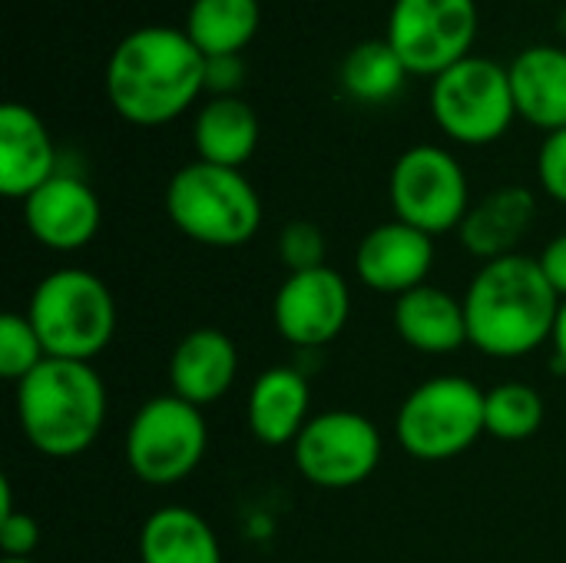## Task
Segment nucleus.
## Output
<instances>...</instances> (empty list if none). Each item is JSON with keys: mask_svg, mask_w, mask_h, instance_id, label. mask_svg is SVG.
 <instances>
[{"mask_svg": "<svg viewBox=\"0 0 566 563\" xmlns=\"http://www.w3.org/2000/svg\"><path fill=\"white\" fill-rule=\"evenodd\" d=\"M408 70L401 63V56L391 50V43L381 40H358L342 66H338V80L345 86V93L358 103H388L395 100L405 83H408Z\"/></svg>", "mask_w": 566, "mask_h": 563, "instance_id": "nucleus-24", "label": "nucleus"}, {"mask_svg": "<svg viewBox=\"0 0 566 563\" xmlns=\"http://www.w3.org/2000/svg\"><path fill=\"white\" fill-rule=\"evenodd\" d=\"M395 332L401 342L421 355H451L471 342L464 299L458 302L451 292L438 285H418L395 302Z\"/></svg>", "mask_w": 566, "mask_h": 563, "instance_id": "nucleus-18", "label": "nucleus"}, {"mask_svg": "<svg viewBox=\"0 0 566 563\" xmlns=\"http://www.w3.org/2000/svg\"><path fill=\"white\" fill-rule=\"evenodd\" d=\"M56 176V146L46 123L27 103L0 106V192L30 199Z\"/></svg>", "mask_w": 566, "mask_h": 563, "instance_id": "nucleus-15", "label": "nucleus"}, {"mask_svg": "<svg viewBox=\"0 0 566 563\" xmlns=\"http://www.w3.org/2000/svg\"><path fill=\"white\" fill-rule=\"evenodd\" d=\"M478 30V0H395L385 40L411 76L438 80L444 70L471 56Z\"/></svg>", "mask_w": 566, "mask_h": 563, "instance_id": "nucleus-9", "label": "nucleus"}, {"mask_svg": "<svg viewBox=\"0 0 566 563\" xmlns=\"http://www.w3.org/2000/svg\"><path fill=\"white\" fill-rule=\"evenodd\" d=\"M544 425V398L524 382H504L484 395V428L497 441H527Z\"/></svg>", "mask_w": 566, "mask_h": 563, "instance_id": "nucleus-25", "label": "nucleus"}, {"mask_svg": "<svg viewBox=\"0 0 566 563\" xmlns=\"http://www.w3.org/2000/svg\"><path fill=\"white\" fill-rule=\"evenodd\" d=\"M139 557L143 563H222V551L202 514L159 508L139 531Z\"/></svg>", "mask_w": 566, "mask_h": 563, "instance_id": "nucleus-22", "label": "nucleus"}, {"mask_svg": "<svg viewBox=\"0 0 566 563\" xmlns=\"http://www.w3.org/2000/svg\"><path fill=\"white\" fill-rule=\"evenodd\" d=\"M206 448L209 428L202 408L179 395H156L143 402L126 428V465L153 488L186 481L199 468Z\"/></svg>", "mask_w": 566, "mask_h": 563, "instance_id": "nucleus-8", "label": "nucleus"}, {"mask_svg": "<svg viewBox=\"0 0 566 563\" xmlns=\"http://www.w3.org/2000/svg\"><path fill=\"white\" fill-rule=\"evenodd\" d=\"M279 259L292 272H308L325 265V236L315 222H289L279 236Z\"/></svg>", "mask_w": 566, "mask_h": 563, "instance_id": "nucleus-27", "label": "nucleus"}, {"mask_svg": "<svg viewBox=\"0 0 566 563\" xmlns=\"http://www.w3.org/2000/svg\"><path fill=\"white\" fill-rule=\"evenodd\" d=\"M43 362H46V352L30 319L20 312H7L0 319V375L17 385Z\"/></svg>", "mask_w": 566, "mask_h": 563, "instance_id": "nucleus-26", "label": "nucleus"}, {"mask_svg": "<svg viewBox=\"0 0 566 563\" xmlns=\"http://www.w3.org/2000/svg\"><path fill=\"white\" fill-rule=\"evenodd\" d=\"M431 116L461 146L497 143L517 119L507 66L491 56H468L431 80Z\"/></svg>", "mask_w": 566, "mask_h": 563, "instance_id": "nucleus-6", "label": "nucleus"}, {"mask_svg": "<svg viewBox=\"0 0 566 563\" xmlns=\"http://www.w3.org/2000/svg\"><path fill=\"white\" fill-rule=\"evenodd\" d=\"M537 179L541 189L566 206V129L547 133L537 153Z\"/></svg>", "mask_w": 566, "mask_h": 563, "instance_id": "nucleus-28", "label": "nucleus"}, {"mask_svg": "<svg viewBox=\"0 0 566 563\" xmlns=\"http://www.w3.org/2000/svg\"><path fill=\"white\" fill-rule=\"evenodd\" d=\"M259 116L242 96H209L192 123V143L202 163L242 169L259 149Z\"/></svg>", "mask_w": 566, "mask_h": 563, "instance_id": "nucleus-21", "label": "nucleus"}, {"mask_svg": "<svg viewBox=\"0 0 566 563\" xmlns=\"http://www.w3.org/2000/svg\"><path fill=\"white\" fill-rule=\"evenodd\" d=\"M103 86L119 119L166 126L206 93V56L179 27H136L113 46Z\"/></svg>", "mask_w": 566, "mask_h": 563, "instance_id": "nucleus-1", "label": "nucleus"}, {"mask_svg": "<svg viewBox=\"0 0 566 563\" xmlns=\"http://www.w3.org/2000/svg\"><path fill=\"white\" fill-rule=\"evenodd\" d=\"M537 262H541L547 282L554 285V292H557L560 299H566V232L554 236V239L544 246V252L537 256Z\"/></svg>", "mask_w": 566, "mask_h": 563, "instance_id": "nucleus-31", "label": "nucleus"}, {"mask_svg": "<svg viewBox=\"0 0 566 563\" xmlns=\"http://www.w3.org/2000/svg\"><path fill=\"white\" fill-rule=\"evenodd\" d=\"M434 236L391 219L375 226L355 252V272L358 279L385 295H405L428 282V272L434 265Z\"/></svg>", "mask_w": 566, "mask_h": 563, "instance_id": "nucleus-14", "label": "nucleus"}, {"mask_svg": "<svg viewBox=\"0 0 566 563\" xmlns=\"http://www.w3.org/2000/svg\"><path fill=\"white\" fill-rule=\"evenodd\" d=\"M381 431L358 411H325L312 418L292 445L302 478L325 491L365 484L381 465Z\"/></svg>", "mask_w": 566, "mask_h": 563, "instance_id": "nucleus-11", "label": "nucleus"}, {"mask_svg": "<svg viewBox=\"0 0 566 563\" xmlns=\"http://www.w3.org/2000/svg\"><path fill=\"white\" fill-rule=\"evenodd\" d=\"M388 199L395 209V219L428 232L441 236L451 229H461L464 216L471 212V189L464 166L454 153L421 143L405 149L388 179Z\"/></svg>", "mask_w": 566, "mask_h": 563, "instance_id": "nucleus-10", "label": "nucleus"}, {"mask_svg": "<svg viewBox=\"0 0 566 563\" xmlns=\"http://www.w3.org/2000/svg\"><path fill=\"white\" fill-rule=\"evenodd\" d=\"M23 222L43 249L76 252L99 232L103 209L83 179L56 173L30 199H23Z\"/></svg>", "mask_w": 566, "mask_h": 563, "instance_id": "nucleus-13", "label": "nucleus"}, {"mask_svg": "<svg viewBox=\"0 0 566 563\" xmlns=\"http://www.w3.org/2000/svg\"><path fill=\"white\" fill-rule=\"evenodd\" d=\"M352 315V292L342 272L322 265L292 272L272 302L279 335L295 348H322L335 342Z\"/></svg>", "mask_w": 566, "mask_h": 563, "instance_id": "nucleus-12", "label": "nucleus"}, {"mask_svg": "<svg viewBox=\"0 0 566 563\" xmlns=\"http://www.w3.org/2000/svg\"><path fill=\"white\" fill-rule=\"evenodd\" d=\"M531 3H547V0H531Z\"/></svg>", "mask_w": 566, "mask_h": 563, "instance_id": "nucleus-34", "label": "nucleus"}, {"mask_svg": "<svg viewBox=\"0 0 566 563\" xmlns=\"http://www.w3.org/2000/svg\"><path fill=\"white\" fill-rule=\"evenodd\" d=\"M312 388L308 378L292 365H275L252 382L249 392V431L255 441L282 448L295 445L308 418Z\"/></svg>", "mask_w": 566, "mask_h": 563, "instance_id": "nucleus-20", "label": "nucleus"}, {"mask_svg": "<svg viewBox=\"0 0 566 563\" xmlns=\"http://www.w3.org/2000/svg\"><path fill=\"white\" fill-rule=\"evenodd\" d=\"M3 563H33L30 557H3Z\"/></svg>", "mask_w": 566, "mask_h": 563, "instance_id": "nucleus-33", "label": "nucleus"}, {"mask_svg": "<svg viewBox=\"0 0 566 563\" xmlns=\"http://www.w3.org/2000/svg\"><path fill=\"white\" fill-rule=\"evenodd\" d=\"M242 80H245L242 56H209L206 60V90L212 96H239Z\"/></svg>", "mask_w": 566, "mask_h": 563, "instance_id": "nucleus-30", "label": "nucleus"}, {"mask_svg": "<svg viewBox=\"0 0 566 563\" xmlns=\"http://www.w3.org/2000/svg\"><path fill=\"white\" fill-rule=\"evenodd\" d=\"M534 216H537V199L531 189L501 186L471 206V212L464 216L458 232L471 256L494 262V259L514 256L521 239L531 232Z\"/></svg>", "mask_w": 566, "mask_h": 563, "instance_id": "nucleus-19", "label": "nucleus"}, {"mask_svg": "<svg viewBox=\"0 0 566 563\" xmlns=\"http://www.w3.org/2000/svg\"><path fill=\"white\" fill-rule=\"evenodd\" d=\"M239 375V348L219 329H192L169 358L172 395L206 408L216 405Z\"/></svg>", "mask_w": 566, "mask_h": 563, "instance_id": "nucleus-16", "label": "nucleus"}, {"mask_svg": "<svg viewBox=\"0 0 566 563\" xmlns=\"http://www.w3.org/2000/svg\"><path fill=\"white\" fill-rule=\"evenodd\" d=\"M40 544V528L30 514L10 511L0 514V551L3 557H30Z\"/></svg>", "mask_w": 566, "mask_h": 563, "instance_id": "nucleus-29", "label": "nucleus"}, {"mask_svg": "<svg viewBox=\"0 0 566 563\" xmlns=\"http://www.w3.org/2000/svg\"><path fill=\"white\" fill-rule=\"evenodd\" d=\"M166 212L172 226L199 246L239 249L262 226V199L242 169L186 163L166 186Z\"/></svg>", "mask_w": 566, "mask_h": 563, "instance_id": "nucleus-4", "label": "nucleus"}, {"mask_svg": "<svg viewBox=\"0 0 566 563\" xmlns=\"http://www.w3.org/2000/svg\"><path fill=\"white\" fill-rule=\"evenodd\" d=\"M17 418L40 455L76 458L106 425V385L90 362L46 358L17 382Z\"/></svg>", "mask_w": 566, "mask_h": 563, "instance_id": "nucleus-3", "label": "nucleus"}, {"mask_svg": "<svg viewBox=\"0 0 566 563\" xmlns=\"http://www.w3.org/2000/svg\"><path fill=\"white\" fill-rule=\"evenodd\" d=\"M484 395L474 382L444 375L418 385L398 408V441L415 461H451L478 445Z\"/></svg>", "mask_w": 566, "mask_h": 563, "instance_id": "nucleus-7", "label": "nucleus"}, {"mask_svg": "<svg viewBox=\"0 0 566 563\" xmlns=\"http://www.w3.org/2000/svg\"><path fill=\"white\" fill-rule=\"evenodd\" d=\"M517 116L544 133L566 129V50L557 43L524 46L507 63Z\"/></svg>", "mask_w": 566, "mask_h": 563, "instance_id": "nucleus-17", "label": "nucleus"}, {"mask_svg": "<svg viewBox=\"0 0 566 563\" xmlns=\"http://www.w3.org/2000/svg\"><path fill=\"white\" fill-rule=\"evenodd\" d=\"M262 27L259 0H192L186 13V33L202 56H242Z\"/></svg>", "mask_w": 566, "mask_h": 563, "instance_id": "nucleus-23", "label": "nucleus"}, {"mask_svg": "<svg viewBox=\"0 0 566 563\" xmlns=\"http://www.w3.org/2000/svg\"><path fill=\"white\" fill-rule=\"evenodd\" d=\"M554 368L566 372V299L560 302V315H557V325H554Z\"/></svg>", "mask_w": 566, "mask_h": 563, "instance_id": "nucleus-32", "label": "nucleus"}, {"mask_svg": "<svg viewBox=\"0 0 566 563\" xmlns=\"http://www.w3.org/2000/svg\"><path fill=\"white\" fill-rule=\"evenodd\" d=\"M46 358L93 362L116 335V302L109 285L86 269H56L30 295L27 309Z\"/></svg>", "mask_w": 566, "mask_h": 563, "instance_id": "nucleus-5", "label": "nucleus"}, {"mask_svg": "<svg viewBox=\"0 0 566 563\" xmlns=\"http://www.w3.org/2000/svg\"><path fill=\"white\" fill-rule=\"evenodd\" d=\"M560 295L531 256L484 262L464 292L471 345L491 358H524L554 338Z\"/></svg>", "mask_w": 566, "mask_h": 563, "instance_id": "nucleus-2", "label": "nucleus"}]
</instances>
